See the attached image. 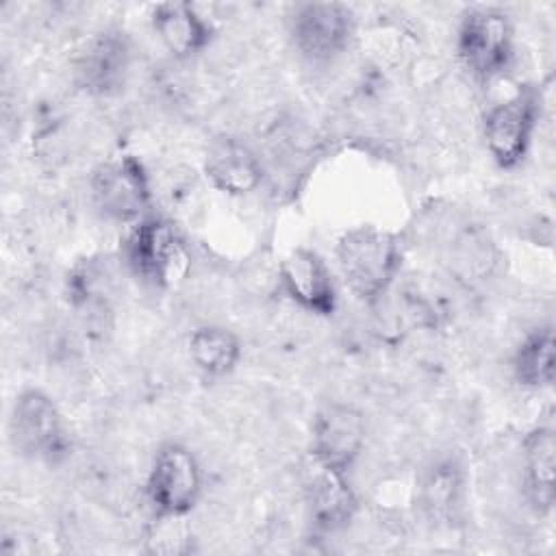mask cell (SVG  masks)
Returning <instances> with one entry per match:
<instances>
[{"instance_id":"obj_6","label":"cell","mask_w":556,"mask_h":556,"mask_svg":"<svg viewBox=\"0 0 556 556\" xmlns=\"http://www.w3.org/2000/svg\"><path fill=\"white\" fill-rule=\"evenodd\" d=\"M91 193L106 217L117 222L137 219L150 204L148 174L130 154L109 159L93 172Z\"/></svg>"},{"instance_id":"obj_4","label":"cell","mask_w":556,"mask_h":556,"mask_svg":"<svg viewBox=\"0 0 556 556\" xmlns=\"http://www.w3.org/2000/svg\"><path fill=\"white\" fill-rule=\"evenodd\" d=\"M126 261L137 278L165 287L187 267V254L176 228L163 219H141L128 235Z\"/></svg>"},{"instance_id":"obj_11","label":"cell","mask_w":556,"mask_h":556,"mask_svg":"<svg viewBox=\"0 0 556 556\" xmlns=\"http://www.w3.org/2000/svg\"><path fill=\"white\" fill-rule=\"evenodd\" d=\"M280 280L289 298L302 308L317 315L334 313L337 293L332 276L317 252L306 248L289 252L280 265Z\"/></svg>"},{"instance_id":"obj_7","label":"cell","mask_w":556,"mask_h":556,"mask_svg":"<svg viewBox=\"0 0 556 556\" xmlns=\"http://www.w3.org/2000/svg\"><path fill=\"white\" fill-rule=\"evenodd\" d=\"M295 48L311 61L337 56L350 41L352 13L339 2L298 4L289 17Z\"/></svg>"},{"instance_id":"obj_8","label":"cell","mask_w":556,"mask_h":556,"mask_svg":"<svg viewBox=\"0 0 556 556\" xmlns=\"http://www.w3.org/2000/svg\"><path fill=\"white\" fill-rule=\"evenodd\" d=\"M536 93L519 89L513 98L493 106L484 117L486 148L500 167H515L528 150L536 124Z\"/></svg>"},{"instance_id":"obj_3","label":"cell","mask_w":556,"mask_h":556,"mask_svg":"<svg viewBox=\"0 0 556 556\" xmlns=\"http://www.w3.org/2000/svg\"><path fill=\"white\" fill-rule=\"evenodd\" d=\"M458 54L478 78L502 74L513 61V26L508 15L493 7L467 11L458 26Z\"/></svg>"},{"instance_id":"obj_2","label":"cell","mask_w":556,"mask_h":556,"mask_svg":"<svg viewBox=\"0 0 556 556\" xmlns=\"http://www.w3.org/2000/svg\"><path fill=\"white\" fill-rule=\"evenodd\" d=\"M9 432L15 450L41 463H61L70 454V437L56 404L39 389L22 391L11 410Z\"/></svg>"},{"instance_id":"obj_10","label":"cell","mask_w":556,"mask_h":556,"mask_svg":"<svg viewBox=\"0 0 556 556\" xmlns=\"http://www.w3.org/2000/svg\"><path fill=\"white\" fill-rule=\"evenodd\" d=\"M130 67V48L122 33L104 30L93 35L74 59L78 87L93 96H109L122 89Z\"/></svg>"},{"instance_id":"obj_13","label":"cell","mask_w":556,"mask_h":556,"mask_svg":"<svg viewBox=\"0 0 556 556\" xmlns=\"http://www.w3.org/2000/svg\"><path fill=\"white\" fill-rule=\"evenodd\" d=\"M204 172L219 191L230 195L254 191L263 176L254 152L237 139H217L206 152Z\"/></svg>"},{"instance_id":"obj_18","label":"cell","mask_w":556,"mask_h":556,"mask_svg":"<svg viewBox=\"0 0 556 556\" xmlns=\"http://www.w3.org/2000/svg\"><path fill=\"white\" fill-rule=\"evenodd\" d=\"M189 356L202 374L224 376L239 361V341L230 330L204 326L189 337Z\"/></svg>"},{"instance_id":"obj_12","label":"cell","mask_w":556,"mask_h":556,"mask_svg":"<svg viewBox=\"0 0 556 556\" xmlns=\"http://www.w3.org/2000/svg\"><path fill=\"white\" fill-rule=\"evenodd\" d=\"M304 495L313 523L326 532L343 528L356 510V497L345 480V471L317 460H311L306 467Z\"/></svg>"},{"instance_id":"obj_15","label":"cell","mask_w":556,"mask_h":556,"mask_svg":"<svg viewBox=\"0 0 556 556\" xmlns=\"http://www.w3.org/2000/svg\"><path fill=\"white\" fill-rule=\"evenodd\" d=\"M554 430L549 426L534 428L523 441V469L528 497L539 513H549L554 506Z\"/></svg>"},{"instance_id":"obj_14","label":"cell","mask_w":556,"mask_h":556,"mask_svg":"<svg viewBox=\"0 0 556 556\" xmlns=\"http://www.w3.org/2000/svg\"><path fill=\"white\" fill-rule=\"evenodd\" d=\"M152 26L176 56L200 52L211 39V26L189 2H161L152 9Z\"/></svg>"},{"instance_id":"obj_17","label":"cell","mask_w":556,"mask_h":556,"mask_svg":"<svg viewBox=\"0 0 556 556\" xmlns=\"http://www.w3.org/2000/svg\"><path fill=\"white\" fill-rule=\"evenodd\" d=\"M515 378L523 387L541 389L554 382V330L536 328L526 337L513 358Z\"/></svg>"},{"instance_id":"obj_16","label":"cell","mask_w":556,"mask_h":556,"mask_svg":"<svg viewBox=\"0 0 556 556\" xmlns=\"http://www.w3.org/2000/svg\"><path fill=\"white\" fill-rule=\"evenodd\" d=\"M460 493H463V480H460V469L452 460H439L434 463L419 489L421 506L428 513L430 519L437 521H450L454 513L460 506Z\"/></svg>"},{"instance_id":"obj_9","label":"cell","mask_w":556,"mask_h":556,"mask_svg":"<svg viewBox=\"0 0 556 556\" xmlns=\"http://www.w3.org/2000/svg\"><path fill=\"white\" fill-rule=\"evenodd\" d=\"M365 443V417L350 404H326L313 421V460L348 471Z\"/></svg>"},{"instance_id":"obj_1","label":"cell","mask_w":556,"mask_h":556,"mask_svg":"<svg viewBox=\"0 0 556 556\" xmlns=\"http://www.w3.org/2000/svg\"><path fill=\"white\" fill-rule=\"evenodd\" d=\"M400 245L395 235L358 226L348 230L337 243V263L350 291L365 300H378L400 269Z\"/></svg>"},{"instance_id":"obj_5","label":"cell","mask_w":556,"mask_h":556,"mask_svg":"<svg viewBox=\"0 0 556 556\" xmlns=\"http://www.w3.org/2000/svg\"><path fill=\"white\" fill-rule=\"evenodd\" d=\"M148 500L159 517L187 515L200 495V467L193 454L178 445H163L148 476Z\"/></svg>"}]
</instances>
